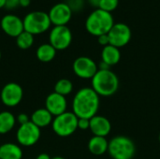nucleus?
Wrapping results in <instances>:
<instances>
[{
    "mask_svg": "<svg viewBox=\"0 0 160 159\" xmlns=\"http://www.w3.org/2000/svg\"><path fill=\"white\" fill-rule=\"evenodd\" d=\"M30 3H31V0H20V7H26L30 5Z\"/></svg>",
    "mask_w": 160,
    "mask_h": 159,
    "instance_id": "c756f323",
    "label": "nucleus"
},
{
    "mask_svg": "<svg viewBox=\"0 0 160 159\" xmlns=\"http://www.w3.org/2000/svg\"><path fill=\"white\" fill-rule=\"evenodd\" d=\"M0 27L6 35L15 38L24 31L22 19L13 13H7L1 18Z\"/></svg>",
    "mask_w": 160,
    "mask_h": 159,
    "instance_id": "f8f14e48",
    "label": "nucleus"
},
{
    "mask_svg": "<svg viewBox=\"0 0 160 159\" xmlns=\"http://www.w3.org/2000/svg\"><path fill=\"white\" fill-rule=\"evenodd\" d=\"M5 5H6V0H0V8L5 7Z\"/></svg>",
    "mask_w": 160,
    "mask_h": 159,
    "instance_id": "473e14b6",
    "label": "nucleus"
},
{
    "mask_svg": "<svg viewBox=\"0 0 160 159\" xmlns=\"http://www.w3.org/2000/svg\"><path fill=\"white\" fill-rule=\"evenodd\" d=\"M109 141L105 137L93 136L88 142V150L95 156H102L108 152Z\"/></svg>",
    "mask_w": 160,
    "mask_h": 159,
    "instance_id": "a211bd4d",
    "label": "nucleus"
},
{
    "mask_svg": "<svg viewBox=\"0 0 160 159\" xmlns=\"http://www.w3.org/2000/svg\"><path fill=\"white\" fill-rule=\"evenodd\" d=\"M118 4L119 0H100L98 8L111 12L118 7Z\"/></svg>",
    "mask_w": 160,
    "mask_h": 159,
    "instance_id": "b1692460",
    "label": "nucleus"
},
{
    "mask_svg": "<svg viewBox=\"0 0 160 159\" xmlns=\"http://www.w3.org/2000/svg\"><path fill=\"white\" fill-rule=\"evenodd\" d=\"M73 11L66 2H59L54 4L49 10L48 14L53 26L67 25L72 17Z\"/></svg>",
    "mask_w": 160,
    "mask_h": 159,
    "instance_id": "ddd939ff",
    "label": "nucleus"
},
{
    "mask_svg": "<svg viewBox=\"0 0 160 159\" xmlns=\"http://www.w3.org/2000/svg\"><path fill=\"white\" fill-rule=\"evenodd\" d=\"M78 128L81 130H87L90 128V119L79 118L78 119Z\"/></svg>",
    "mask_w": 160,
    "mask_h": 159,
    "instance_id": "a878e982",
    "label": "nucleus"
},
{
    "mask_svg": "<svg viewBox=\"0 0 160 159\" xmlns=\"http://www.w3.org/2000/svg\"><path fill=\"white\" fill-rule=\"evenodd\" d=\"M72 42L71 30L67 25L53 26L49 34V43L56 50L63 51L69 47Z\"/></svg>",
    "mask_w": 160,
    "mask_h": 159,
    "instance_id": "0eeeda50",
    "label": "nucleus"
},
{
    "mask_svg": "<svg viewBox=\"0 0 160 159\" xmlns=\"http://www.w3.org/2000/svg\"><path fill=\"white\" fill-rule=\"evenodd\" d=\"M24 31L36 36L48 31L52 25L48 12L34 10L28 12L22 19Z\"/></svg>",
    "mask_w": 160,
    "mask_h": 159,
    "instance_id": "39448f33",
    "label": "nucleus"
},
{
    "mask_svg": "<svg viewBox=\"0 0 160 159\" xmlns=\"http://www.w3.org/2000/svg\"><path fill=\"white\" fill-rule=\"evenodd\" d=\"M73 91V83L68 79H60L54 85V92L61 96H68Z\"/></svg>",
    "mask_w": 160,
    "mask_h": 159,
    "instance_id": "5701e85b",
    "label": "nucleus"
},
{
    "mask_svg": "<svg viewBox=\"0 0 160 159\" xmlns=\"http://www.w3.org/2000/svg\"><path fill=\"white\" fill-rule=\"evenodd\" d=\"M100 97L92 87L81 88L72 100V112L78 118L91 119L98 114L100 106Z\"/></svg>",
    "mask_w": 160,
    "mask_h": 159,
    "instance_id": "f257e3e1",
    "label": "nucleus"
},
{
    "mask_svg": "<svg viewBox=\"0 0 160 159\" xmlns=\"http://www.w3.org/2000/svg\"><path fill=\"white\" fill-rule=\"evenodd\" d=\"M72 69L77 77L83 80H89L92 79L98 72V67L92 58L87 56H80L74 60Z\"/></svg>",
    "mask_w": 160,
    "mask_h": 159,
    "instance_id": "9d476101",
    "label": "nucleus"
},
{
    "mask_svg": "<svg viewBox=\"0 0 160 159\" xmlns=\"http://www.w3.org/2000/svg\"><path fill=\"white\" fill-rule=\"evenodd\" d=\"M16 121L20 124V126H21V125H24V124L30 122V117H29L26 113L22 112V113H20V114L17 116Z\"/></svg>",
    "mask_w": 160,
    "mask_h": 159,
    "instance_id": "cd10ccee",
    "label": "nucleus"
},
{
    "mask_svg": "<svg viewBox=\"0 0 160 159\" xmlns=\"http://www.w3.org/2000/svg\"><path fill=\"white\" fill-rule=\"evenodd\" d=\"M78 119L72 112H66L53 118L52 128L59 137H69L78 129Z\"/></svg>",
    "mask_w": 160,
    "mask_h": 159,
    "instance_id": "423d86ee",
    "label": "nucleus"
},
{
    "mask_svg": "<svg viewBox=\"0 0 160 159\" xmlns=\"http://www.w3.org/2000/svg\"><path fill=\"white\" fill-rule=\"evenodd\" d=\"M52 159H66V158H64V157H52Z\"/></svg>",
    "mask_w": 160,
    "mask_h": 159,
    "instance_id": "72a5a7b5",
    "label": "nucleus"
},
{
    "mask_svg": "<svg viewBox=\"0 0 160 159\" xmlns=\"http://www.w3.org/2000/svg\"><path fill=\"white\" fill-rule=\"evenodd\" d=\"M56 50L50 43H43L37 49V58L42 63H49L52 61L56 55Z\"/></svg>",
    "mask_w": 160,
    "mask_h": 159,
    "instance_id": "aec40b11",
    "label": "nucleus"
},
{
    "mask_svg": "<svg viewBox=\"0 0 160 159\" xmlns=\"http://www.w3.org/2000/svg\"><path fill=\"white\" fill-rule=\"evenodd\" d=\"M110 44L117 48L126 46L131 39V29L124 22H116L108 33Z\"/></svg>",
    "mask_w": 160,
    "mask_h": 159,
    "instance_id": "9b49d317",
    "label": "nucleus"
},
{
    "mask_svg": "<svg viewBox=\"0 0 160 159\" xmlns=\"http://www.w3.org/2000/svg\"><path fill=\"white\" fill-rule=\"evenodd\" d=\"M88 2L90 3L91 6H94V7H96L98 8V5H99L100 0H88Z\"/></svg>",
    "mask_w": 160,
    "mask_h": 159,
    "instance_id": "2f4dec72",
    "label": "nucleus"
},
{
    "mask_svg": "<svg viewBox=\"0 0 160 159\" xmlns=\"http://www.w3.org/2000/svg\"><path fill=\"white\" fill-rule=\"evenodd\" d=\"M113 24L114 20L112 13L101 8H97L91 12L85 21L86 30L96 37L108 34Z\"/></svg>",
    "mask_w": 160,
    "mask_h": 159,
    "instance_id": "7ed1b4c3",
    "label": "nucleus"
},
{
    "mask_svg": "<svg viewBox=\"0 0 160 159\" xmlns=\"http://www.w3.org/2000/svg\"><path fill=\"white\" fill-rule=\"evenodd\" d=\"M1 56H2V53H1V51H0V60H1Z\"/></svg>",
    "mask_w": 160,
    "mask_h": 159,
    "instance_id": "f704fd0d",
    "label": "nucleus"
},
{
    "mask_svg": "<svg viewBox=\"0 0 160 159\" xmlns=\"http://www.w3.org/2000/svg\"><path fill=\"white\" fill-rule=\"evenodd\" d=\"M90 131L94 136L107 137L112 131V124L108 118L102 115H95L90 119Z\"/></svg>",
    "mask_w": 160,
    "mask_h": 159,
    "instance_id": "2eb2a0df",
    "label": "nucleus"
},
{
    "mask_svg": "<svg viewBox=\"0 0 160 159\" xmlns=\"http://www.w3.org/2000/svg\"><path fill=\"white\" fill-rule=\"evenodd\" d=\"M108 153L112 159H132L136 154V146L130 138L118 135L109 141Z\"/></svg>",
    "mask_w": 160,
    "mask_h": 159,
    "instance_id": "20e7f679",
    "label": "nucleus"
},
{
    "mask_svg": "<svg viewBox=\"0 0 160 159\" xmlns=\"http://www.w3.org/2000/svg\"><path fill=\"white\" fill-rule=\"evenodd\" d=\"M91 85L99 97H112L118 91L119 79L111 69H98L91 79Z\"/></svg>",
    "mask_w": 160,
    "mask_h": 159,
    "instance_id": "f03ea898",
    "label": "nucleus"
},
{
    "mask_svg": "<svg viewBox=\"0 0 160 159\" xmlns=\"http://www.w3.org/2000/svg\"><path fill=\"white\" fill-rule=\"evenodd\" d=\"M36 159H52V157H51L48 154L42 153V154H40V155H38Z\"/></svg>",
    "mask_w": 160,
    "mask_h": 159,
    "instance_id": "7c9ffc66",
    "label": "nucleus"
},
{
    "mask_svg": "<svg viewBox=\"0 0 160 159\" xmlns=\"http://www.w3.org/2000/svg\"><path fill=\"white\" fill-rule=\"evenodd\" d=\"M34 40V35L23 31L16 37V44L21 50H27L33 46Z\"/></svg>",
    "mask_w": 160,
    "mask_h": 159,
    "instance_id": "4be33fe9",
    "label": "nucleus"
},
{
    "mask_svg": "<svg viewBox=\"0 0 160 159\" xmlns=\"http://www.w3.org/2000/svg\"><path fill=\"white\" fill-rule=\"evenodd\" d=\"M23 97L22 87L17 82H8L1 90L0 98L2 103L8 107L13 108L18 106Z\"/></svg>",
    "mask_w": 160,
    "mask_h": 159,
    "instance_id": "1a4fd4ad",
    "label": "nucleus"
},
{
    "mask_svg": "<svg viewBox=\"0 0 160 159\" xmlns=\"http://www.w3.org/2000/svg\"><path fill=\"white\" fill-rule=\"evenodd\" d=\"M98 41L100 45H102L103 47L107 46L110 44V39H109V36L108 34H105V35H101L99 37H98Z\"/></svg>",
    "mask_w": 160,
    "mask_h": 159,
    "instance_id": "c85d7f7f",
    "label": "nucleus"
},
{
    "mask_svg": "<svg viewBox=\"0 0 160 159\" xmlns=\"http://www.w3.org/2000/svg\"><path fill=\"white\" fill-rule=\"evenodd\" d=\"M53 116L45 108L36 110L30 116V121L39 128L46 127L52 123Z\"/></svg>",
    "mask_w": 160,
    "mask_h": 159,
    "instance_id": "f3484780",
    "label": "nucleus"
},
{
    "mask_svg": "<svg viewBox=\"0 0 160 159\" xmlns=\"http://www.w3.org/2000/svg\"><path fill=\"white\" fill-rule=\"evenodd\" d=\"M121 59V52L119 48L111 44L103 47L101 51V61L109 67H112L119 63Z\"/></svg>",
    "mask_w": 160,
    "mask_h": 159,
    "instance_id": "dca6fc26",
    "label": "nucleus"
},
{
    "mask_svg": "<svg viewBox=\"0 0 160 159\" xmlns=\"http://www.w3.org/2000/svg\"><path fill=\"white\" fill-rule=\"evenodd\" d=\"M158 141H159V142H160V133H159V136H158Z\"/></svg>",
    "mask_w": 160,
    "mask_h": 159,
    "instance_id": "c9c22d12",
    "label": "nucleus"
},
{
    "mask_svg": "<svg viewBox=\"0 0 160 159\" xmlns=\"http://www.w3.org/2000/svg\"><path fill=\"white\" fill-rule=\"evenodd\" d=\"M72 11H79L83 7V0H68L66 2Z\"/></svg>",
    "mask_w": 160,
    "mask_h": 159,
    "instance_id": "393cba45",
    "label": "nucleus"
},
{
    "mask_svg": "<svg viewBox=\"0 0 160 159\" xmlns=\"http://www.w3.org/2000/svg\"><path fill=\"white\" fill-rule=\"evenodd\" d=\"M40 134V128L30 121L19 127L16 132V139L20 145L30 147L38 142Z\"/></svg>",
    "mask_w": 160,
    "mask_h": 159,
    "instance_id": "6e6552de",
    "label": "nucleus"
},
{
    "mask_svg": "<svg viewBox=\"0 0 160 159\" xmlns=\"http://www.w3.org/2000/svg\"><path fill=\"white\" fill-rule=\"evenodd\" d=\"M16 117L9 112H0V134H7L13 129L16 124Z\"/></svg>",
    "mask_w": 160,
    "mask_h": 159,
    "instance_id": "412c9836",
    "label": "nucleus"
},
{
    "mask_svg": "<svg viewBox=\"0 0 160 159\" xmlns=\"http://www.w3.org/2000/svg\"><path fill=\"white\" fill-rule=\"evenodd\" d=\"M22 148L15 143L7 142L0 146V159H22Z\"/></svg>",
    "mask_w": 160,
    "mask_h": 159,
    "instance_id": "6ab92c4d",
    "label": "nucleus"
},
{
    "mask_svg": "<svg viewBox=\"0 0 160 159\" xmlns=\"http://www.w3.org/2000/svg\"><path fill=\"white\" fill-rule=\"evenodd\" d=\"M67 108L68 101L66 99V97L52 92L46 97L45 109H47L52 116L55 117L66 112Z\"/></svg>",
    "mask_w": 160,
    "mask_h": 159,
    "instance_id": "4468645a",
    "label": "nucleus"
},
{
    "mask_svg": "<svg viewBox=\"0 0 160 159\" xmlns=\"http://www.w3.org/2000/svg\"><path fill=\"white\" fill-rule=\"evenodd\" d=\"M20 7V0H6L5 8L8 10H12Z\"/></svg>",
    "mask_w": 160,
    "mask_h": 159,
    "instance_id": "bb28decb",
    "label": "nucleus"
}]
</instances>
